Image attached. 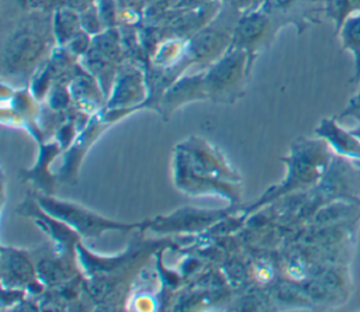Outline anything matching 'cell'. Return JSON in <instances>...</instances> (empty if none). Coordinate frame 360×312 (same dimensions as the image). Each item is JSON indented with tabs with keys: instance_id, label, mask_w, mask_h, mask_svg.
I'll use <instances>...</instances> for the list:
<instances>
[{
	"instance_id": "7a4b0ae2",
	"label": "cell",
	"mask_w": 360,
	"mask_h": 312,
	"mask_svg": "<svg viewBox=\"0 0 360 312\" xmlns=\"http://www.w3.org/2000/svg\"><path fill=\"white\" fill-rule=\"evenodd\" d=\"M243 58H245V53L242 51H236L235 53H232L231 56L219 62L208 73L205 84L208 86L210 91L222 93L231 86H235L242 76Z\"/></svg>"
},
{
	"instance_id": "3957f363",
	"label": "cell",
	"mask_w": 360,
	"mask_h": 312,
	"mask_svg": "<svg viewBox=\"0 0 360 312\" xmlns=\"http://www.w3.org/2000/svg\"><path fill=\"white\" fill-rule=\"evenodd\" d=\"M264 31V18L263 17H252V18H246L243 22H240V27L238 30V34L235 37H238L239 42L242 44H250L253 41L257 39L259 35H262ZM260 38V37H259Z\"/></svg>"
},
{
	"instance_id": "6da1fadb",
	"label": "cell",
	"mask_w": 360,
	"mask_h": 312,
	"mask_svg": "<svg viewBox=\"0 0 360 312\" xmlns=\"http://www.w3.org/2000/svg\"><path fill=\"white\" fill-rule=\"evenodd\" d=\"M44 208H46L51 212H55L59 215V218H65L70 225L77 228L82 233L86 235H96L97 232H103L104 229H118L122 228V225H115L107 219H103L97 215H91L90 212L73 207L72 204H65L59 201H45Z\"/></svg>"
}]
</instances>
